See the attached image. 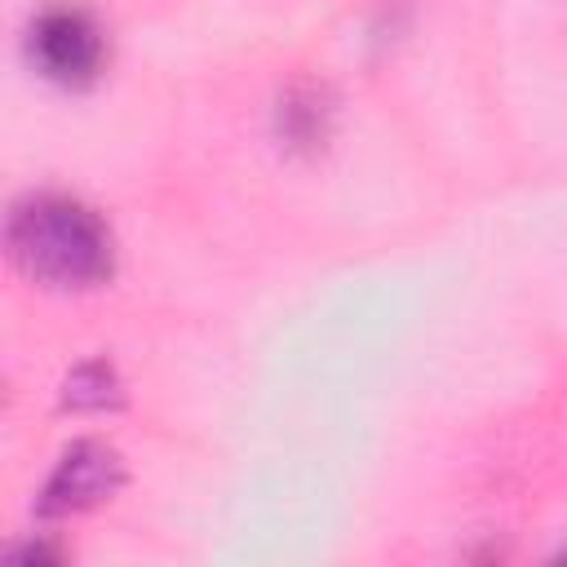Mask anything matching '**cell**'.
<instances>
[{
	"mask_svg": "<svg viewBox=\"0 0 567 567\" xmlns=\"http://www.w3.org/2000/svg\"><path fill=\"white\" fill-rule=\"evenodd\" d=\"M9 257L44 288H97L111 275V230L102 217L58 190L27 195L4 221Z\"/></svg>",
	"mask_w": 567,
	"mask_h": 567,
	"instance_id": "cell-1",
	"label": "cell"
},
{
	"mask_svg": "<svg viewBox=\"0 0 567 567\" xmlns=\"http://www.w3.org/2000/svg\"><path fill=\"white\" fill-rule=\"evenodd\" d=\"M27 53L44 80L84 89L102 75L106 35L93 22V13L75 9V4H49L44 13H35V22L27 31Z\"/></svg>",
	"mask_w": 567,
	"mask_h": 567,
	"instance_id": "cell-2",
	"label": "cell"
},
{
	"mask_svg": "<svg viewBox=\"0 0 567 567\" xmlns=\"http://www.w3.org/2000/svg\"><path fill=\"white\" fill-rule=\"evenodd\" d=\"M120 483H124V461H120V452L106 447V443H97V439H80V443H71V447L58 456L53 474H49L44 487H40L35 509H40L44 518L84 514V509L111 501V496L120 492Z\"/></svg>",
	"mask_w": 567,
	"mask_h": 567,
	"instance_id": "cell-3",
	"label": "cell"
},
{
	"mask_svg": "<svg viewBox=\"0 0 567 567\" xmlns=\"http://www.w3.org/2000/svg\"><path fill=\"white\" fill-rule=\"evenodd\" d=\"M120 403H124V381L106 359L75 363L62 381V408H71V412H106Z\"/></svg>",
	"mask_w": 567,
	"mask_h": 567,
	"instance_id": "cell-4",
	"label": "cell"
},
{
	"mask_svg": "<svg viewBox=\"0 0 567 567\" xmlns=\"http://www.w3.org/2000/svg\"><path fill=\"white\" fill-rule=\"evenodd\" d=\"M328 115L332 106L315 89H297L279 102V133L288 146H319L328 137Z\"/></svg>",
	"mask_w": 567,
	"mask_h": 567,
	"instance_id": "cell-5",
	"label": "cell"
}]
</instances>
